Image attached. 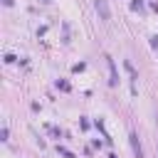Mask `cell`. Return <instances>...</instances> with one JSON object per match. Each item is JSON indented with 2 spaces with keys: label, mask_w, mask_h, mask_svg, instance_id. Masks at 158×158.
<instances>
[{
  "label": "cell",
  "mask_w": 158,
  "mask_h": 158,
  "mask_svg": "<svg viewBox=\"0 0 158 158\" xmlns=\"http://www.w3.org/2000/svg\"><path fill=\"white\" fill-rule=\"evenodd\" d=\"M94 5H96V12L101 15V20H104V22H106V20H111V10H109L106 0H96Z\"/></svg>",
  "instance_id": "1"
},
{
  "label": "cell",
  "mask_w": 158,
  "mask_h": 158,
  "mask_svg": "<svg viewBox=\"0 0 158 158\" xmlns=\"http://www.w3.org/2000/svg\"><path fill=\"white\" fill-rule=\"evenodd\" d=\"M128 138H131V146H133V153H136V158H141L143 153H141V143H138V136H136V133H131Z\"/></svg>",
  "instance_id": "2"
},
{
  "label": "cell",
  "mask_w": 158,
  "mask_h": 158,
  "mask_svg": "<svg viewBox=\"0 0 158 158\" xmlns=\"http://www.w3.org/2000/svg\"><path fill=\"white\" fill-rule=\"evenodd\" d=\"M109 59V57H106ZM109 69H111V84H116L118 81V77H116V67H114V59H109Z\"/></svg>",
  "instance_id": "3"
},
{
  "label": "cell",
  "mask_w": 158,
  "mask_h": 158,
  "mask_svg": "<svg viewBox=\"0 0 158 158\" xmlns=\"http://www.w3.org/2000/svg\"><path fill=\"white\" fill-rule=\"evenodd\" d=\"M2 2H5V5H12V0H2Z\"/></svg>",
  "instance_id": "4"
}]
</instances>
